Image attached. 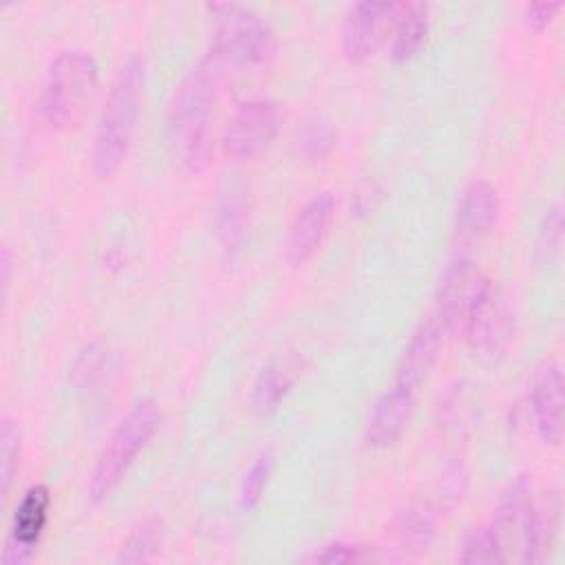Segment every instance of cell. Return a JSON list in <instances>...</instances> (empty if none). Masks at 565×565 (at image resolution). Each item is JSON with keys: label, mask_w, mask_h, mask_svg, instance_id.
<instances>
[{"label": "cell", "mask_w": 565, "mask_h": 565, "mask_svg": "<svg viewBox=\"0 0 565 565\" xmlns=\"http://www.w3.org/2000/svg\"><path fill=\"white\" fill-rule=\"evenodd\" d=\"M218 64L207 55L174 88L168 108V146L188 170L203 166L210 150V124L214 119Z\"/></svg>", "instance_id": "6da1fadb"}, {"label": "cell", "mask_w": 565, "mask_h": 565, "mask_svg": "<svg viewBox=\"0 0 565 565\" xmlns=\"http://www.w3.org/2000/svg\"><path fill=\"white\" fill-rule=\"evenodd\" d=\"M143 84H146L143 57L130 55L119 68L110 86L106 106L102 110V117L95 130L90 166L97 179H110L121 168L128 154L139 108H141Z\"/></svg>", "instance_id": "7a4b0ae2"}, {"label": "cell", "mask_w": 565, "mask_h": 565, "mask_svg": "<svg viewBox=\"0 0 565 565\" xmlns=\"http://www.w3.org/2000/svg\"><path fill=\"white\" fill-rule=\"evenodd\" d=\"M99 86V66L82 49L60 51L44 77L40 110L55 130H73L82 124Z\"/></svg>", "instance_id": "3957f363"}, {"label": "cell", "mask_w": 565, "mask_h": 565, "mask_svg": "<svg viewBox=\"0 0 565 565\" xmlns=\"http://www.w3.org/2000/svg\"><path fill=\"white\" fill-rule=\"evenodd\" d=\"M161 422V413L152 399H139L126 417L117 424L106 446L102 448L97 463L90 475L88 494L95 503L110 497V492L121 483L137 455L150 444Z\"/></svg>", "instance_id": "277c9868"}, {"label": "cell", "mask_w": 565, "mask_h": 565, "mask_svg": "<svg viewBox=\"0 0 565 565\" xmlns=\"http://www.w3.org/2000/svg\"><path fill=\"white\" fill-rule=\"evenodd\" d=\"M205 9L216 22L210 57L218 66H260L269 62L276 51V38L254 9L230 2L207 4Z\"/></svg>", "instance_id": "5b68a950"}, {"label": "cell", "mask_w": 565, "mask_h": 565, "mask_svg": "<svg viewBox=\"0 0 565 565\" xmlns=\"http://www.w3.org/2000/svg\"><path fill=\"white\" fill-rule=\"evenodd\" d=\"M514 333V313L503 296V291L497 287L494 280L486 278L481 285L477 298L472 300L459 335L481 353H499L508 347L510 338Z\"/></svg>", "instance_id": "8992f818"}, {"label": "cell", "mask_w": 565, "mask_h": 565, "mask_svg": "<svg viewBox=\"0 0 565 565\" xmlns=\"http://www.w3.org/2000/svg\"><path fill=\"white\" fill-rule=\"evenodd\" d=\"M280 124L278 104L267 97L243 102L227 121L223 132V150L234 159H249L260 154L276 139Z\"/></svg>", "instance_id": "52a82bcc"}, {"label": "cell", "mask_w": 565, "mask_h": 565, "mask_svg": "<svg viewBox=\"0 0 565 565\" xmlns=\"http://www.w3.org/2000/svg\"><path fill=\"white\" fill-rule=\"evenodd\" d=\"M402 2L364 0L349 7L342 24V53L349 62H366L382 44L386 29L393 31Z\"/></svg>", "instance_id": "ba28073f"}, {"label": "cell", "mask_w": 565, "mask_h": 565, "mask_svg": "<svg viewBox=\"0 0 565 565\" xmlns=\"http://www.w3.org/2000/svg\"><path fill=\"white\" fill-rule=\"evenodd\" d=\"M488 276L479 271V267L463 254L455 256L441 276L437 289V322L446 333H459L461 322L477 298L481 285Z\"/></svg>", "instance_id": "9c48e42d"}, {"label": "cell", "mask_w": 565, "mask_h": 565, "mask_svg": "<svg viewBox=\"0 0 565 565\" xmlns=\"http://www.w3.org/2000/svg\"><path fill=\"white\" fill-rule=\"evenodd\" d=\"M49 508H51V492L44 483H35L22 494L11 519L7 545L2 552V563L22 565L31 561L42 539V532L49 523Z\"/></svg>", "instance_id": "30bf717a"}, {"label": "cell", "mask_w": 565, "mask_h": 565, "mask_svg": "<svg viewBox=\"0 0 565 565\" xmlns=\"http://www.w3.org/2000/svg\"><path fill=\"white\" fill-rule=\"evenodd\" d=\"M499 194L490 181H470L457 203L455 212V243L457 247H472L481 243L497 227L499 221Z\"/></svg>", "instance_id": "8fae6325"}, {"label": "cell", "mask_w": 565, "mask_h": 565, "mask_svg": "<svg viewBox=\"0 0 565 565\" xmlns=\"http://www.w3.org/2000/svg\"><path fill=\"white\" fill-rule=\"evenodd\" d=\"M532 503H534L532 488L523 475L512 479L497 501L494 516L488 527L492 530V534L505 556V563L512 558V552H516V561H521Z\"/></svg>", "instance_id": "7c38bea8"}, {"label": "cell", "mask_w": 565, "mask_h": 565, "mask_svg": "<svg viewBox=\"0 0 565 565\" xmlns=\"http://www.w3.org/2000/svg\"><path fill=\"white\" fill-rule=\"evenodd\" d=\"M335 201L329 192L313 194L294 216L285 243V258L291 267H302L320 249L333 221Z\"/></svg>", "instance_id": "4fadbf2b"}, {"label": "cell", "mask_w": 565, "mask_h": 565, "mask_svg": "<svg viewBox=\"0 0 565 565\" xmlns=\"http://www.w3.org/2000/svg\"><path fill=\"white\" fill-rule=\"evenodd\" d=\"M415 397V391L393 382V386L375 399L364 426V439L371 448H391L399 441L413 419Z\"/></svg>", "instance_id": "5bb4252c"}, {"label": "cell", "mask_w": 565, "mask_h": 565, "mask_svg": "<svg viewBox=\"0 0 565 565\" xmlns=\"http://www.w3.org/2000/svg\"><path fill=\"white\" fill-rule=\"evenodd\" d=\"M444 333L446 331L441 329L437 318H426L417 324V329L411 333V340L397 360L395 384L415 393L422 388V384L428 380L439 358Z\"/></svg>", "instance_id": "9a60e30c"}, {"label": "cell", "mask_w": 565, "mask_h": 565, "mask_svg": "<svg viewBox=\"0 0 565 565\" xmlns=\"http://www.w3.org/2000/svg\"><path fill=\"white\" fill-rule=\"evenodd\" d=\"M532 415L543 444L558 446L563 439V373L547 364L532 384Z\"/></svg>", "instance_id": "2e32d148"}, {"label": "cell", "mask_w": 565, "mask_h": 565, "mask_svg": "<svg viewBox=\"0 0 565 565\" xmlns=\"http://www.w3.org/2000/svg\"><path fill=\"white\" fill-rule=\"evenodd\" d=\"M558 532H561V497L556 492H547L543 501L532 503L521 563H543L552 554Z\"/></svg>", "instance_id": "e0dca14e"}, {"label": "cell", "mask_w": 565, "mask_h": 565, "mask_svg": "<svg viewBox=\"0 0 565 565\" xmlns=\"http://www.w3.org/2000/svg\"><path fill=\"white\" fill-rule=\"evenodd\" d=\"M300 364L294 358H280L265 364L252 388V408L258 415L274 413L291 391Z\"/></svg>", "instance_id": "ac0fdd59"}, {"label": "cell", "mask_w": 565, "mask_h": 565, "mask_svg": "<svg viewBox=\"0 0 565 565\" xmlns=\"http://www.w3.org/2000/svg\"><path fill=\"white\" fill-rule=\"evenodd\" d=\"M437 527V510L428 501H413L408 508H404L395 521H393V536L397 545L408 554H424L433 539Z\"/></svg>", "instance_id": "d6986e66"}, {"label": "cell", "mask_w": 565, "mask_h": 565, "mask_svg": "<svg viewBox=\"0 0 565 565\" xmlns=\"http://www.w3.org/2000/svg\"><path fill=\"white\" fill-rule=\"evenodd\" d=\"M428 4L424 2H402L399 13L393 24V42H391V60L408 62L428 38Z\"/></svg>", "instance_id": "ffe728a7"}, {"label": "cell", "mask_w": 565, "mask_h": 565, "mask_svg": "<svg viewBox=\"0 0 565 565\" xmlns=\"http://www.w3.org/2000/svg\"><path fill=\"white\" fill-rule=\"evenodd\" d=\"M161 547V523L159 521H143L135 527L128 539L121 543L115 563H146L157 556Z\"/></svg>", "instance_id": "44dd1931"}, {"label": "cell", "mask_w": 565, "mask_h": 565, "mask_svg": "<svg viewBox=\"0 0 565 565\" xmlns=\"http://www.w3.org/2000/svg\"><path fill=\"white\" fill-rule=\"evenodd\" d=\"M459 563L466 565H492L505 563V556L490 527H472L461 543Z\"/></svg>", "instance_id": "7402d4cb"}, {"label": "cell", "mask_w": 565, "mask_h": 565, "mask_svg": "<svg viewBox=\"0 0 565 565\" xmlns=\"http://www.w3.org/2000/svg\"><path fill=\"white\" fill-rule=\"evenodd\" d=\"M271 468H274L271 452L260 455L247 468V472H245V477L241 481V488H238V508L243 512H252L260 503L263 492H265L267 481H269V475H271Z\"/></svg>", "instance_id": "603a6c76"}, {"label": "cell", "mask_w": 565, "mask_h": 565, "mask_svg": "<svg viewBox=\"0 0 565 565\" xmlns=\"http://www.w3.org/2000/svg\"><path fill=\"white\" fill-rule=\"evenodd\" d=\"M18 459H20V433L18 426L4 417L2 428H0V483H2V497H9L13 475L18 470Z\"/></svg>", "instance_id": "cb8c5ba5"}, {"label": "cell", "mask_w": 565, "mask_h": 565, "mask_svg": "<svg viewBox=\"0 0 565 565\" xmlns=\"http://www.w3.org/2000/svg\"><path fill=\"white\" fill-rule=\"evenodd\" d=\"M561 247H563V214H561V205H554L543 216L539 238H536V256L541 258V263L552 265L561 256Z\"/></svg>", "instance_id": "d4e9b609"}, {"label": "cell", "mask_w": 565, "mask_h": 565, "mask_svg": "<svg viewBox=\"0 0 565 565\" xmlns=\"http://www.w3.org/2000/svg\"><path fill=\"white\" fill-rule=\"evenodd\" d=\"M373 558L375 556L366 545L335 541V543L322 545L318 552H313V556L309 561H313V563H369Z\"/></svg>", "instance_id": "484cf974"}, {"label": "cell", "mask_w": 565, "mask_h": 565, "mask_svg": "<svg viewBox=\"0 0 565 565\" xmlns=\"http://www.w3.org/2000/svg\"><path fill=\"white\" fill-rule=\"evenodd\" d=\"M333 143H335V132L327 124H311L300 135L298 148H300L305 159L320 161V159H324L331 152Z\"/></svg>", "instance_id": "4316f807"}, {"label": "cell", "mask_w": 565, "mask_h": 565, "mask_svg": "<svg viewBox=\"0 0 565 565\" xmlns=\"http://www.w3.org/2000/svg\"><path fill=\"white\" fill-rule=\"evenodd\" d=\"M558 11H561L558 2H530L523 7V22L527 29L541 33L552 24Z\"/></svg>", "instance_id": "83f0119b"}]
</instances>
